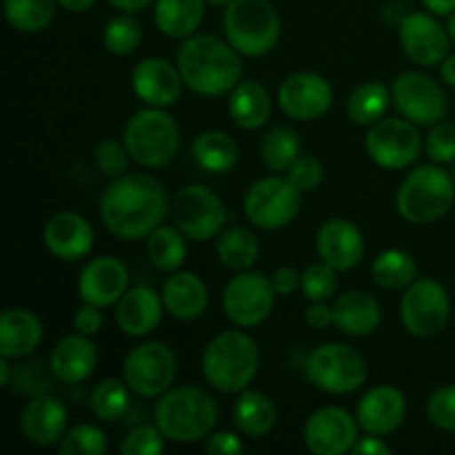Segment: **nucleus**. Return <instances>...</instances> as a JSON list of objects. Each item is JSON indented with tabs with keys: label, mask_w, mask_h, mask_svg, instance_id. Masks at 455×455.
<instances>
[{
	"label": "nucleus",
	"mask_w": 455,
	"mask_h": 455,
	"mask_svg": "<svg viewBox=\"0 0 455 455\" xmlns=\"http://www.w3.org/2000/svg\"><path fill=\"white\" fill-rule=\"evenodd\" d=\"M172 220L196 243L212 240L225 229L227 207L220 196L204 185H187L173 196Z\"/></svg>",
	"instance_id": "nucleus-11"
},
{
	"label": "nucleus",
	"mask_w": 455,
	"mask_h": 455,
	"mask_svg": "<svg viewBox=\"0 0 455 455\" xmlns=\"http://www.w3.org/2000/svg\"><path fill=\"white\" fill-rule=\"evenodd\" d=\"M9 380H12V364H9L7 358H3V355H0V387H3V389H7Z\"/></svg>",
	"instance_id": "nucleus-58"
},
{
	"label": "nucleus",
	"mask_w": 455,
	"mask_h": 455,
	"mask_svg": "<svg viewBox=\"0 0 455 455\" xmlns=\"http://www.w3.org/2000/svg\"><path fill=\"white\" fill-rule=\"evenodd\" d=\"M164 311L163 293L151 287H133L116 302V324L127 336L145 338L158 329Z\"/></svg>",
	"instance_id": "nucleus-24"
},
{
	"label": "nucleus",
	"mask_w": 455,
	"mask_h": 455,
	"mask_svg": "<svg viewBox=\"0 0 455 455\" xmlns=\"http://www.w3.org/2000/svg\"><path fill=\"white\" fill-rule=\"evenodd\" d=\"M164 309L172 318L189 323L198 320L209 307V289L198 274L191 271H173L163 284Z\"/></svg>",
	"instance_id": "nucleus-28"
},
{
	"label": "nucleus",
	"mask_w": 455,
	"mask_h": 455,
	"mask_svg": "<svg viewBox=\"0 0 455 455\" xmlns=\"http://www.w3.org/2000/svg\"><path fill=\"white\" fill-rule=\"evenodd\" d=\"M271 287H274L275 296H293L298 289H302V274L293 267H278L274 274L269 275Z\"/></svg>",
	"instance_id": "nucleus-51"
},
{
	"label": "nucleus",
	"mask_w": 455,
	"mask_h": 455,
	"mask_svg": "<svg viewBox=\"0 0 455 455\" xmlns=\"http://www.w3.org/2000/svg\"><path fill=\"white\" fill-rule=\"evenodd\" d=\"M275 298L278 296L265 274L253 269L238 271L222 291V309L238 329H253L269 318Z\"/></svg>",
	"instance_id": "nucleus-13"
},
{
	"label": "nucleus",
	"mask_w": 455,
	"mask_h": 455,
	"mask_svg": "<svg viewBox=\"0 0 455 455\" xmlns=\"http://www.w3.org/2000/svg\"><path fill=\"white\" fill-rule=\"evenodd\" d=\"M451 298L447 287L434 278H418L404 289L400 300L403 327L416 338H434L447 327Z\"/></svg>",
	"instance_id": "nucleus-12"
},
{
	"label": "nucleus",
	"mask_w": 455,
	"mask_h": 455,
	"mask_svg": "<svg viewBox=\"0 0 455 455\" xmlns=\"http://www.w3.org/2000/svg\"><path fill=\"white\" fill-rule=\"evenodd\" d=\"M194 160L203 172L227 173L238 164L240 147L227 132L209 129L196 138Z\"/></svg>",
	"instance_id": "nucleus-34"
},
{
	"label": "nucleus",
	"mask_w": 455,
	"mask_h": 455,
	"mask_svg": "<svg viewBox=\"0 0 455 455\" xmlns=\"http://www.w3.org/2000/svg\"><path fill=\"white\" fill-rule=\"evenodd\" d=\"M449 31L431 12H411L400 20L404 56L420 67H438L449 56Z\"/></svg>",
	"instance_id": "nucleus-17"
},
{
	"label": "nucleus",
	"mask_w": 455,
	"mask_h": 455,
	"mask_svg": "<svg viewBox=\"0 0 455 455\" xmlns=\"http://www.w3.org/2000/svg\"><path fill=\"white\" fill-rule=\"evenodd\" d=\"M204 449L209 455H240L244 451V443L234 431H213L204 440Z\"/></svg>",
	"instance_id": "nucleus-49"
},
{
	"label": "nucleus",
	"mask_w": 455,
	"mask_h": 455,
	"mask_svg": "<svg viewBox=\"0 0 455 455\" xmlns=\"http://www.w3.org/2000/svg\"><path fill=\"white\" fill-rule=\"evenodd\" d=\"M93 158H96V167L102 176L118 178L127 173V164L132 156H129L124 142L116 140V138H105V140L98 142Z\"/></svg>",
	"instance_id": "nucleus-45"
},
{
	"label": "nucleus",
	"mask_w": 455,
	"mask_h": 455,
	"mask_svg": "<svg viewBox=\"0 0 455 455\" xmlns=\"http://www.w3.org/2000/svg\"><path fill=\"white\" fill-rule=\"evenodd\" d=\"M338 274L327 262H314L302 271V293L309 302H327L338 291Z\"/></svg>",
	"instance_id": "nucleus-43"
},
{
	"label": "nucleus",
	"mask_w": 455,
	"mask_h": 455,
	"mask_svg": "<svg viewBox=\"0 0 455 455\" xmlns=\"http://www.w3.org/2000/svg\"><path fill=\"white\" fill-rule=\"evenodd\" d=\"M455 180L438 164H422L404 176L395 196L398 213L411 225H431L451 212Z\"/></svg>",
	"instance_id": "nucleus-6"
},
{
	"label": "nucleus",
	"mask_w": 455,
	"mask_h": 455,
	"mask_svg": "<svg viewBox=\"0 0 455 455\" xmlns=\"http://www.w3.org/2000/svg\"><path fill=\"white\" fill-rule=\"evenodd\" d=\"M278 105L291 120L311 123L331 109L333 87L324 76L314 71L291 74L278 89Z\"/></svg>",
	"instance_id": "nucleus-16"
},
{
	"label": "nucleus",
	"mask_w": 455,
	"mask_h": 455,
	"mask_svg": "<svg viewBox=\"0 0 455 455\" xmlns=\"http://www.w3.org/2000/svg\"><path fill=\"white\" fill-rule=\"evenodd\" d=\"M187 235L173 227L160 225L154 234H149L147 238V256H149L151 265L160 271H173L180 269L187 260Z\"/></svg>",
	"instance_id": "nucleus-37"
},
{
	"label": "nucleus",
	"mask_w": 455,
	"mask_h": 455,
	"mask_svg": "<svg viewBox=\"0 0 455 455\" xmlns=\"http://www.w3.org/2000/svg\"><path fill=\"white\" fill-rule=\"evenodd\" d=\"M305 376L315 389L331 395H349L363 389L369 364L358 349L342 342H324L305 360Z\"/></svg>",
	"instance_id": "nucleus-8"
},
{
	"label": "nucleus",
	"mask_w": 455,
	"mask_h": 455,
	"mask_svg": "<svg viewBox=\"0 0 455 455\" xmlns=\"http://www.w3.org/2000/svg\"><path fill=\"white\" fill-rule=\"evenodd\" d=\"M109 447L107 435L96 425H76L67 429L62 440L58 443L60 455H102Z\"/></svg>",
	"instance_id": "nucleus-42"
},
{
	"label": "nucleus",
	"mask_w": 455,
	"mask_h": 455,
	"mask_svg": "<svg viewBox=\"0 0 455 455\" xmlns=\"http://www.w3.org/2000/svg\"><path fill=\"white\" fill-rule=\"evenodd\" d=\"M107 3H109L114 9H118V12L138 13L142 12V9L149 7L151 3H156V0H107Z\"/></svg>",
	"instance_id": "nucleus-54"
},
{
	"label": "nucleus",
	"mask_w": 455,
	"mask_h": 455,
	"mask_svg": "<svg viewBox=\"0 0 455 455\" xmlns=\"http://www.w3.org/2000/svg\"><path fill=\"white\" fill-rule=\"evenodd\" d=\"M102 43L107 52L116 56H129L142 43V25L133 13H118L102 29Z\"/></svg>",
	"instance_id": "nucleus-41"
},
{
	"label": "nucleus",
	"mask_w": 455,
	"mask_h": 455,
	"mask_svg": "<svg viewBox=\"0 0 455 455\" xmlns=\"http://www.w3.org/2000/svg\"><path fill=\"white\" fill-rule=\"evenodd\" d=\"M176 376V354L160 340L133 347L123 364V380L140 398H160L172 389Z\"/></svg>",
	"instance_id": "nucleus-10"
},
{
	"label": "nucleus",
	"mask_w": 455,
	"mask_h": 455,
	"mask_svg": "<svg viewBox=\"0 0 455 455\" xmlns=\"http://www.w3.org/2000/svg\"><path fill=\"white\" fill-rule=\"evenodd\" d=\"M287 178L293 182L296 189H300L302 194H309V191L318 189L320 182L324 178V164L320 163L315 156H298L296 163L287 169Z\"/></svg>",
	"instance_id": "nucleus-48"
},
{
	"label": "nucleus",
	"mask_w": 455,
	"mask_h": 455,
	"mask_svg": "<svg viewBox=\"0 0 455 455\" xmlns=\"http://www.w3.org/2000/svg\"><path fill=\"white\" fill-rule=\"evenodd\" d=\"M302 149L300 136L289 124H275L265 133L260 142L262 163L275 173H283L298 160Z\"/></svg>",
	"instance_id": "nucleus-38"
},
{
	"label": "nucleus",
	"mask_w": 455,
	"mask_h": 455,
	"mask_svg": "<svg viewBox=\"0 0 455 455\" xmlns=\"http://www.w3.org/2000/svg\"><path fill=\"white\" fill-rule=\"evenodd\" d=\"M207 4H213V7H227V4L231 3V0H204Z\"/></svg>",
	"instance_id": "nucleus-60"
},
{
	"label": "nucleus",
	"mask_w": 455,
	"mask_h": 455,
	"mask_svg": "<svg viewBox=\"0 0 455 455\" xmlns=\"http://www.w3.org/2000/svg\"><path fill=\"white\" fill-rule=\"evenodd\" d=\"M222 29L235 52L260 58L280 43L283 20L271 0H231L225 7Z\"/></svg>",
	"instance_id": "nucleus-5"
},
{
	"label": "nucleus",
	"mask_w": 455,
	"mask_h": 455,
	"mask_svg": "<svg viewBox=\"0 0 455 455\" xmlns=\"http://www.w3.org/2000/svg\"><path fill=\"white\" fill-rule=\"evenodd\" d=\"M422 4L434 16H451L455 12V0H422Z\"/></svg>",
	"instance_id": "nucleus-55"
},
{
	"label": "nucleus",
	"mask_w": 455,
	"mask_h": 455,
	"mask_svg": "<svg viewBox=\"0 0 455 455\" xmlns=\"http://www.w3.org/2000/svg\"><path fill=\"white\" fill-rule=\"evenodd\" d=\"M204 4V0H156V27L169 38H189L203 22Z\"/></svg>",
	"instance_id": "nucleus-32"
},
{
	"label": "nucleus",
	"mask_w": 455,
	"mask_h": 455,
	"mask_svg": "<svg viewBox=\"0 0 455 455\" xmlns=\"http://www.w3.org/2000/svg\"><path fill=\"white\" fill-rule=\"evenodd\" d=\"M373 283L387 291H404L413 280H418V265L411 253L403 249H385L378 253L371 265Z\"/></svg>",
	"instance_id": "nucleus-36"
},
{
	"label": "nucleus",
	"mask_w": 455,
	"mask_h": 455,
	"mask_svg": "<svg viewBox=\"0 0 455 455\" xmlns=\"http://www.w3.org/2000/svg\"><path fill=\"white\" fill-rule=\"evenodd\" d=\"M364 149L378 167L400 172L418 160L422 151V136L418 124L411 120L382 118L369 127Z\"/></svg>",
	"instance_id": "nucleus-14"
},
{
	"label": "nucleus",
	"mask_w": 455,
	"mask_h": 455,
	"mask_svg": "<svg viewBox=\"0 0 455 455\" xmlns=\"http://www.w3.org/2000/svg\"><path fill=\"white\" fill-rule=\"evenodd\" d=\"M391 102H394L391 89L385 83L371 80L351 92L349 100H347V116L358 127H371L378 120L385 118Z\"/></svg>",
	"instance_id": "nucleus-35"
},
{
	"label": "nucleus",
	"mask_w": 455,
	"mask_h": 455,
	"mask_svg": "<svg viewBox=\"0 0 455 455\" xmlns=\"http://www.w3.org/2000/svg\"><path fill=\"white\" fill-rule=\"evenodd\" d=\"M154 422L169 443H200L216 431L218 404L200 387H172L156 403Z\"/></svg>",
	"instance_id": "nucleus-3"
},
{
	"label": "nucleus",
	"mask_w": 455,
	"mask_h": 455,
	"mask_svg": "<svg viewBox=\"0 0 455 455\" xmlns=\"http://www.w3.org/2000/svg\"><path fill=\"white\" fill-rule=\"evenodd\" d=\"M427 416L438 429L455 434V385H444L431 394Z\"/></svg>",
	"instance_id": "nucleus-47"
},
{
	"label": "nucleus",
	"mask_w": 455,
	"mask_h": 455,
	"mask_svg": "<svg viewBox=\"0 0 455 455\" xmlns=\"http://www.w3.org/2000/svg\"><path fill=\"white\" fill-rule=\"evenodd\" d=\"M315 251L320 260L336 271H351L364 258V235L355 222L347 218H329L315 234Z\"/></svg>",
	"instance_id": "nucleus-21"
},
{
	"label": "nucleus",
	"mask_w": 455,
	"mask_h": 455,
	"mask_svg": "<svg viewBox=\"0 0 455 455\" xmlns=\"http://www.w3.org/2000/svg\"><path fill=\"white\" fill-rule=\"evenodd\" d=\"M102 323H105V318H102L100 307L87 305V302H83V307L74 314V329L83 336H96L102 329Z\"/></svg>",
	"instance_id": "nucleus-50"
},
{
	"label": "nucleus",
	"mask_w": 455,
	"mask_h": 455,
	"mask_svg": "<svg viewBox=\"0 0 455 455\" xmlns=\"http://www.w3.org/2000/svg\"><path fill=\"white\" fill-rule=\"evenodd\" d=\"M271 107H274L271 93L258 80H240L229 93L231 120L240 129L251 132V129L265 127L271 116Z\"/></svg>",
	"instance_id": "nucleus-30"
},
{
	"label": "nucleus",
	"mask_w": 455,
	"mask_h": 455,
	"mask_svg": "<svg viewBox=\"0 0 455 455\" xmlns=\"http://www.w3.org/2000/svg\"><path fill=\"white\" fill-rule=\"evenodd\" d=\"M133 93L149 107H167L176 105L180 98L185 80H182L178 65H172L164 58H145L138 62L132 71Z\"/></svg>",
	"instance_id": "nucleus-20"
},
{
	"label": "nucleus",
	"mask_w": 455,
	"mask_h": 455,
	"mask_svg": "<svg viewBox=\"0 0 455 455\" xmlns=\"http://www.w3.org/2000/svg\"><path fill=\"white\" fill-rule=\"evenodd\" d=\"M453 180H455V169H453Z\"/></svg>",
	"instance_id": "nucleus-61"
},
{
	"label": "nucleus",
	"mask_w": 455,
	"mask_h": 455,
	"mask_svg": "<svg viewBox=\"0 0 455 455\" xmlns=\"http://www.w3.org/2000/svg\"><path fill=\"white\" fill-rule=\"evenodd\" d=\"M391 98L400 116L411 120L418 127H434L447 114L444 89L420 71L400 74L391 84Z\"/></svg>",
	"instance_id": "nucleus-15"
},
{
	"label": "nucleus",
	"mask_w": 455,
	"mask_h": 455,
	"mask_svg": "<svg viewBox=\"0 0 455 455\" xmlns=\"http://www.w3.org/2000/svg\"><path fill=\"white\" fill-rule=\"evenodd\" d=\"M43 243L58 260H83L93 249V227L80 213L58 212L44 222Z\"/></svg>",
	"instance_id": "nucleus-22"
},
{
	"label": "nucleus",
	"mask_w": 455,
	"mask_h": 455,
	"mask_svg": "<svg viewBox=\"0 0 455 455\" xmlns=\"http://www.w3.org/2000/svg\"><path fill=\"white\" fill-rule=\"evenodd\" d=\"M355 418L364 434L389 435L398 431L407 418V398L398 387L378 385L360 398Z\"/></svg>",
	"instance_id": "nucleus-23"
},
{
	"label": "nucleus",
	"mask_w": 455,
	"mask_h": 455,
	"mask_svg": "<svg viewBox=\"0 0 455 455\" xmlns=\"http://www.w3.org/2000/svg\"><path fill=\"white\" fill-rule=\"evenodd\" d=\"M164 438L163 431L154 425H142L129 431L124 435L123 444H120V453L123 455H160L164 451Z\"/></svg>",
	"instance_id": "nucleus-44"
},
{
	"label": "nucleus",
	"mask_w": 455,
	"mask_h": 455,
	"mask_svg": "<svg viewBox=\"0 0 455 455\" xmlns=\"http://www.w3.org/2000/svg\"><path fill=\"white\" fill-rule=\"evenodd\" d=\"M260 369L258 342L244 331H222L204 347L203 376L220 394L249 389Z\"/></svg>",
	"instance_id": "nucleus-4"
},
{
	"label": "nucleus",
	"mask_w": 455,
	"mask_h": 455,
	"mask_svg": "<svg viewBox=\"0 0 455 455\" xmlns=\"http://www.w3.org/2000/svg\"><path fill=\"white\" fill-rule=\"evenodd\" d=\"M231 416H234V425L238 427L240 434L247 438H262L278 422V409H275L274 400L262 391L244 389L235 398Z\"/></svg>",
	"instance_id": "nucleus-31"
},
{
	"label": "nucleus",
	"mask_w": 455,
	"mask_h": 455,
	"mask_svg": "<svg viewBox=\"0 0 455 455\" xmlns=\"http://www.w3.org/2000/svg\"><path fill=\"white\" fill-rule=\"evenodd\" d=\"M218 260L231 271H247L260 260V240L247 227H225L216 240Z\"/></svg>",
	"instance_id": "nucleus-33"
},
{
	"label": "nucleus",
	"mask_w": 455,
	"mask_h": 455,
	"mask_svg": "<svg viewBox=\"0 0 455 455\" xmlns=\"http://www.w3.org/2000/svg\"><path fill=\"white\" fill-rule=\"evenodd\" d=\"M56 0H4V18L20 34H40L56 18Z\"/></svg>",
	"instance_id": "nucleus-39"
},
{
	"label": "nucleus",
	"mask_w": 455,
	"mask_h": 455,
	"mask_svg": "<svg viewBox=\"0 0 455 455\" xmlns=\"http://www.w3.org/2000/svg\"><path fill=\"white\" fill-rule=\"evenodd\" d=\"M351 453L354 455H389L391 444H387L385 440H382V435L367 434V435H363V438H358V443L354 444Z\"/></svg>",
	"instance_id": "nucleus-53"
},
{
	"label": "nucleus",
	"mask_w": 455,
	"mask_h": 455,
	"mask_svg": "<svg viewBox=\"0 0 455 455\" xmlns=\"http://www.w3.org/2000/svg\"><path fill=\"white\" fill-rule=\"evenodd\" d=\"M69 429L67 407L53 395H36L27 403L20 416V431L36 447H52L60 443Z\"/></svg>",
	"instance_id": "nucleus-25"
},
{
	"label": "nucleus",
	"mask_w": 455,
	"mask_h": 455,
	"mask_svg": "<svg viewBox=\"0 0 455 455\" xmlns=\"http://www.w3.org/2000/svg\"><path fill=\"white\" fill-rule=\"evenodd\" d=\"M178 69L185 87L203 98H220L243 80V53L229 40L212 34H194L178 49Z\"/></svg>",
	"instance_id": "nucleus-2"
},
{
	"label": "nucleus",
	"mask_w": 455,
	"mask_h": 455,
	"mask_svg": "<svg viewBox=\"0 0 455 455\" xmlns=\"http://www.w3.org/2000/svg\"><path fill=\"white\" fill-rule=\"evenodd\" d=\"M169 212L172 200L167 189L149 173H124L114 178L100 196L102 225L123 240L149 238Z\"/></svg>",
	"instance_id": "nucleus-1"
},
{
	"label": "nucleus",
	"mask_w": 455,
	"mask_h": 455,
	"mask_svg": "<svg viewBox=\"0 0 455 455\" xmlns=\"http://www.w3.org/2000/svg\"><path fill=\"white\" fill-rule=\"evenodd\" d=\"M129 289V269L116 256H98L78 275L80 300L93 307H114Z\"/></svg>",
	"instance_id": "nucleus-19"
},
{
	"label": "nucleus",
	"mask_w": 455,
	"mask_h": 455,
	"mask_svg": "<svg viewBox=\"0 0 455 455\" xmlns=\"http://www.w3.org/2000/svg\"><path fill=\"white\" fill-rule=\"evenodd\" d=\"M427 154L438 164L455 163V123L440 120L431 127L427 136Z\"/></svg>",
	"instance_id": "nucleus-46"
},
{
	"label": "nucleus",
	"mask_w": 455,
	"mask_h": 455,
	"mask_svg": "<svg viewBox=\"0 0 455 455\" xmlns=\"http://www.w3.org/2000/svg\"><path fill=\"white\" fill-rule=\"evenodd\" d=\"M358 418L342 407H320L305 425V444L314 455H345L358 443Z\"/></svg>",
	"instance_id": "nucleus-18"
},
{
	"label": "nucleus",
	"mask_w": 455,
	"mask_h": 455,
	"mask_svg": "<svg viewBox=\"0 0 455 455\" xmlns=\"http://www.w3.org/2000/svg\"><path fill=\"white\" fill-rule=\"evenodd\" d=\"M305 320L311 329H327L333 324V307L327 302H311L305 311Z\"/></svg>",
	"instance_id": "nucleus-52"
},
{
	"label": "nucleus",
	"mask_w": 455,
	"mask_h": 455,
	"mask_svg": "<svg viewBox=\"0 0 455 455\" xmlns=\"http://www.w3.org/2000/svg\"><path fill=\"white\" fill-rule=\"evenodd\" d=\"M56 3L60 4L62 9H67V12L83 13V12H87V9H92L98 0H56Z\"/></svg>",
	"instance_id": "nucleus-57"
},
{
	"label": "nucleus",
	"mask_w": 455,
	"mask_h": 455,
	"mask_svg": "<svg viewBox=\"0 0 455 455\" xmlns=\"http://www.w3.org/2000/svg\"><path fill=\"white\" fill-rule=\"evenodd\" d=\"M333 324L354 338L371 336L382 323V307L371 293L347 291L333 300Z\"/></svg>",
	"instance_id": "nucleus-29"
},
{
	"label": "nucleus",
	"mask_w": 455,
	"mask_h": 455,
	"mask_svg": "<svg viewBox=\"0 0 455 455\" xmlns=\"http://www.w3.org/2000/svg\"><path fill=\"white\" fill-rule=\"evenodd\" d=\"M302 191L287 176H267L253 182L243 200L244 216L253 227L278 231L291 225L300 213Z\"/></svg>",
	"instance_id": "nucleus-9"
},
{
	"label": "nucleus",
	"mask_w": 455,
	"mask_h": 455,
	"mask_svg": "<svg viewBox=\"0 0 455 455\" xmlns=\"http://www.w3.org/2000/svg\"><path fill=\"white\" fill-rule=\"evenodd\" d=\"M44 329L38 315L22 307L4 309L0 315V355L22 360L43 345Z\"/></svg>",
	"instance_id": "nucleus-26"
},
{
	"label": "nucleus",
	"mask_w": 455,
	"mask_h": 455,
	"mask_svg": "<svg viewBox=\"0 0 455 455\" xmlns=\"http://www.w3.org/2000/svg\"><path fill=\"white\" fill-rule=\"evenodd\" d=\"M98 364V349L89 336L76 331L74 336H65L52 351L49 369L53 378L65 385H80L87 380Z\"/></svg>",
	"instance_id": "nucleus-27"
},
{
	"label": "nucleus",
	"mask_w": 455,
	"mask_h": 455,
	"mask_svg": "<svg viewBox=\"0 0 455 455\" xmlns=\"http://www.w3.org/2000/svg\"><path fill=\"white\" fill-rule=\"evenodd\" d=\"M440 76H443L444 84L455 87V53L453 56H447L443 62H440Z\"/></svg>",
	"instance_id": "nucleus-56"
},
{
	"label": "nucleus",
	"mask_w": 455,
	"mask_h": 455,
	"mask_svg": "<svg viewBox=\"0 0 455 455\" xmlns=\"http://www.w3.org/2000/svg\"><path fill=\"white\" fill-rule=\"evenodd\" d=\"M123 142L133 163L145 169H160L176 158L180 129L163 107L147 105L127 120Z\"/></svg>",
	"instance_id": "nucleus-7"
},
{
	"label": "nucleus",
	"mask_w": 455,
	"mask_h": 455,
	"mask_svg": "<svg viewBox=\"0 0 455 455\" xmlns=\"http://www.w3.org/2000/svg\"><path fill=\"white\" fill-rule=\"evenodd\" d=\"M447 31H449V38H451L453 43H455V12L451 13V16H449V20H447Z\"/></svg>",
	"instance_id": "nucleus-59"
},
{
	"label": "nucleus",
	"mask_w": 455,
	"mask_h": 455,
	"mask_svg": "<svg viewBox=\"0 0 455 455\" xmlns=\"http://www.w3.org/2000/svg\"><path fill=\"white\" fill-rule=\"evenodd\" d=\"M132 394L129 385L118 378H109L96 385L89 398V407H92L93 416L102 422H116L129 411L132 404Z\"/></svg>",
	"instance_id": "nucleus-40"
}]
</instances>
